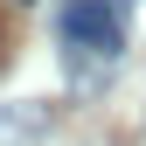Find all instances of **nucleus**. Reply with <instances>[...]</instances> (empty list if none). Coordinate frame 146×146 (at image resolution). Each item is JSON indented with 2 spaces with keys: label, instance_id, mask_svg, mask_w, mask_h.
<instances>
[{
  "label": "nucleus",
  "instance_id": "7ed1b4c3",
  "mask_svg": "<svg viewBox=\"0 0 146 146\" xmlns=\"http://www.w3.org/2000/svg\"><path fill=\"white\" fill-rule=\"evenodd\" d=\"M111 7H118V14H132V7H139V0H111Z\"/></svg>",
  "mask_w": 146,
  "mask_h": 146
},
{
  "label": "nucleus",
  "instance_id": "f03ea898",
  "mask_svg": "<svg viewBox=\"0 0 146 146\" xmlns=\"http://www.w3.org/2000/svg\"><path fill=\"white\" fill-rule=\"evenodd\" d=\"M42 132H49L42 104H0V146H35Z\"/></svg>",
  "mask_w": 146,
  "mask_h": 146
},
{
  "label": "nucleus",
  "instance_id": "f257e3e1",
  "mask_svg": "<svg viewBox=\"0 0 146 146\" xmlns=\"http://www.w3.org/2000/svg\"><path fill=\"white\" fill-rule=\"evenodd\" d=\"M63 42H70V56L118 63V49H125V14L111 7V0H70V14H63Z\"/></svg>",
  "mask_w": 146,
  "mask_h": 146
},
{
  "label": "nucleus",
  "instance_id": "20e7f679",
  "mask_svg": "<svg viewBox=\"0 0 146 146\" xmlns=\"http://www.w3.org/2000/svg\"><path fill=\"white\" fill-rule=\"evenodd\" d=\"M21 7H28V0H21Z\"/></svg>",
  "mask_w": 146,
  "mask_h": 146
}]
</instances>
